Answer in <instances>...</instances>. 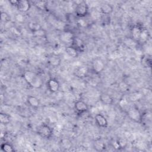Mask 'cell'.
Masks as SVG:
<instances>
[{
	"mask_svg": "<svg viewBox=\"0 0 152 152\" xmlns=\"http://www.w3.org/2000/svg\"><path fill=\"white\" fill-rule=\"evenodd\" d=\"M23 77L27 84L33 88H40L43 86V82L42 78L33 71H25L23 74Z\"/></svg>",
	"mask_w": 152,
	"mask_h": 152,
	"instance_id": "6da1fadb",
	"label": "cell"
},
{
	"mask_svg": "<svg viewBox=\"0 0 152 152\" xmlns=\"http://www.w3.org/2000/svg\"><path fill=\"white\" fill-rule=\"evenodd\" d=\"M88 12V7L86 2L79 1L76 4L75 13L78 18H84Z\"/></svg>",
	"mask_w": 152,
	"mask_h": 152,
	"instance_id": "7a4b0ae2",
	"label": "cell"
},
{
	"mask_svg": "<svg viewBox=\"0 0 152 152\" xmlns=\"http://www.w3.org/2000/svg\"><path fill=\"white\" fill-rule=\"evenodd\" d=\"M128 116L130 119L135 122L141 123L142 118V113L136 107H132L126 110Z\"/></svg>",
	"mask_w": 152,
	"mask_h": 152,
	"instance_id": "3957f363",
	"label": "cell"
},
{
	"mask_svg": "<svg viewBox=\"0 0 152 152\" xmlns=\"http://www.w3.org/2000/svg\"><path fill=\"white\" fill-rule=\"evenodd\" d=\"M37 134L44 138H49L53 134V129L47 124H43L37 129Z\"/></svg>",
	"mask_w": 152,
	"mask_h": 152,
	"instance_id": "277c9868",
	"label": "cell"
},
{
	"mask_svg": "<svg viewBox=\"0 0 152 152\" xmlns=\"http://www.w3.org/2000/svg\"><path fill=\"white\" fill-rule=\"evenodd\" d=\"M92 70L96 74L102 72L105 68V65L103 61L100 58H95L91 63Z\"/></svg>",
	"mask_w": 152,
	"mask_h": 152,
	"instance_id": "5b68a950",
	"label": "cell"
},
{
	"mask_svg": "<svg viewBox=\"0 0 152 152\" xmlns=\"http://www.w3.org/2000/svg\"><path fill=\"white\" fill-rule=\"evenodd\" d=\"M74 37V34L69 30H64L59 34V39L65 43H71Z\"/></svg>",
	"mask_w": 152,
	"mask_h": 152,
	"instance_id": "8992f818",
	"label": "cell"
},
{
	"mask_svg": "<svg viewBox=\"0 0 152 152\" xmlns=\"http://www.w3.org/2000/svg\"><path fill=\"white\" fill-rule=\"evenodd\" d=\"M74 109L77 113L83 114L88 110V107L86 102L83 100H79L75 102Z\"/></svg>",
	"mask_w": 152,
	"mask_h": 152,
	"instance_id": "52a82bcc",
	"label": "cell"
},
{
	"mask_svg": "<svg viewBox=\"0 0 152 152\" xmlns=\"http://www.w3.org/2000/svg\"><path fill=\"white\" fill-rule=\"evenodd\" d=\"M17 10L20 12H27L31 8V4L27 0H19L16 6Z\"/></svg>",
	"mask_w": 152,
	"mask_h": 152,
	"instance_id": "ba28073f",
	"label": "cell"
},
{
	"mask_svg": "<svg viewBox=\"0 0 152 152\" xmlns=\"http://www.w3.org/2000/svg\"><path fill=\"white\" fill-rule=\"evenodd\" d=\"M71 46L75 48L78 52L84 51L86 48V44L84 42L80 37L75 36L72 43Z\"/></svg>",
	"mask_w": 152,
	"mask_h": 152,
	"instance_id": "9c48e42d",
	"label": "cell"
},
{
	"mask_svg": "<svg viewBox=\"0 0 152 152\" xmlns=\"http://www.w3.org/2000/svg\"><path fill=\"white\" fill-rule=\"evenodd\" d=\"M47 87L51 93L57 92L60 88L59 81L55 78H50L47 82Z\"/></svg>",
	"mask_w": 152,
	"mask_h": 152,
	"instance_id": "30bf717a",
	"label": "cell"
},
{
	"mask_svg": "<svg viewBox=\"0 0 152 152\" xmlns=\"http://www.w3.org/2000/svg\"><path fill=\"white\" fill-rule=\"evenodd\" d=\"M94 119L96 124L100 128H106L108 125L107 119L101 113L96 114L94 116Z\"/></svg>",
	"mask_w": 152,
	"mask_h": 152,
	"instance_id": "8fae6325",
	"label": "cell"
},
{
	"mask_svg": "<svg viewBox=\"0 0 152 152\" xmlns=\"http://www.w3.org/2000/svg\"><path fill=\"white\" fill-rule=\"evenodd\" d=\"M48 64L53 67H58L61 63V57L56 54H52L50 55L48 59Z\"/></svg>",
	"mask_w": 152,
	"mask_h": 152,
	"instance_id": "7c38bea8",
	"label": "cell"
},
{
	"mask_svg": "<svg viewBox=\"0 0 152 152\" xmlns=\"http://www.w3.org/2000/svg\"><path fill=\"white\" fill-rule=\"evenodd\" d=\"M88 69L86 66H81L77 67L74 71L75 75L80 78L85 77L88 73Z\"/></svg>",
	"mask_w": 152,
	"mask_h": 152,
	"instance_id": "4fadbf2b",
	"label": "cell"
},
{
	"mask_svg": "<svg viewBox=\"0 0 152 152\" xmlns=\"http://www.w3.org/2000/svg\"><path fill=\"white\" fill-rule=\"evenodd\" d=\"M142 28H142L141 26L138 25H135L133 26V27L131 28L132 38L136 42H138Z\"/></svg>",
	"mask_w": 152,
	"mask_h": 152,
	"instance_id": "5bb4252c",
	"label": "cell"
},
{
	"mask_svg": "<svg viewBox=\"0 0 152 152\" xmlns=\"http://www.w3.org/2000/svg\"><path fill=\"white\" fill-rule=\"evenodd\" d=\"M100 102L106 105H111L113 103V97L107 93H102L100 96Z\"/></svg>",
	"mask_w": 152,
	"mask_h": 152,
	"instance_id": "9a60e30c",
	"label": "cell"
},
{
	"mask_svg": "<svg viewBox=\"0 0 152 152\" xmlns=\"http://www.w3.org/2000/svg\"><path fill=\"white\" fill-rule=\"evenodd\" d=\"M113 7L109 3H104L100 7V10L103 15H109L113 11Z\"/></svg>",
	"mask_w": 152,
	"mask_h": 152,
	"instance_id": "2e32d148",
	"label": "cell"
},
{
	"mask_svg": "<svg viewBox=\"0 0 152 152\" xmlns=\"http://www.w3.org/2000/svg\"><path fill=\"white\" fill-rule=\"evenodd\" d=\"M27 103L33 108H37L40 105L39 100L35 96H28L27 98Z\"/></svg>",
	"mask_w": 152,
	"mask_h": 152,
	"instance_id": "e0dca14e",
	"label": "cell"
},
{
	"mask_svg": "<svg viewBox=\"0 0 152 152\" xmlns=\"http://www.w3.org/2000/svg\"><path fill=\"white\" fill-rule=\"evenodd\" d=\"M66 53L71 58H76L78 55V51L72 46H67L65 48Z\"/></svg>",
	"mask_w": 152,
	"mask_h": 152,
	"instance_id": "ac0fdd59",
	"label": "cell"
},
{
	"mask_svg": "<svg viewBox=\"0 0 152 152\" xmlns=\"http://www.w3.org/2000/svg\"><path fill=\"white\" fill-rule=\"evenodd\" d=\"M148 37H149V33H148V30L147 29L143 28L141 31L138 42H140L141 43H145L148 40Z\"/></svg>",
	"mask_w": 152,
	"mask_h": 152,
	"instance_id": "d6986e66",
	"label": "cell"
},
{
	"mask_svg": "<svg viewBox=\"0 0 152 152\" xmlns=\"http://www.w3.org/2000/svg\"><path fill=\"white\" fill-rule=\"evenodd\" d=\"M28 28L31 30V31L32 33L39 30V29H41L42 28L39 23L33 21L29 22V23L28 24Z\"/></svg>",
	"mask_w": 152,
	"mask_h": 152,
	"instance_id": "ffe728a7",
	"label": "cell"
},
{
	"mask_svg": "<svg viewBox=\"0 0 152 152\" xmlns=\"http://www.w3.org/2000/svg\"><path fill=\"white\" fill-rule=\"evenodd\" d=\"M11 121V116L5 113H0V122L3 125H7Z\"/></svg>",
	"mask_w": 152,
	"mask_h": 152,
	"instance_id": "44dd1931",
	"label": "cell"
},
{
	"mask_svg": "<svg viewBox=\"0 0 152 152\" xmlns=\"http://www.w3.org/2000/svg\"><path fill=\"white\" fill-rule=\"evenodd\" d=\"M1 149L3 151L7 152H12L14 151L12 145L8 142L2 143L1 145Z\"/></svg>",
	"mask_w": 152,
	"mask_h": 152,
	"instance_id": "7402d4cb",
	"label": "cell"
},
{
	"mask_svg": "<svg viewBox=\"0 0 152 152\" xmlns=\"http://www.w3.org/2000/svg\"><path fill=\"white\" fill-rule=\"evenodd\" d=\"M94 148L99 151H103L105 148V145L102 141L97 140L94 142Z\"/></svg>",
	"mask_w": 152,
	"mask_h": 152,
	"instance_id": "603a6c76",
	"label": "cell"
},
{
	"mask_svg": "<svg viewBox=\"0 0 152 152\" xmlns=\"http://www.w3.org/2000/svg\"><path fill=\"white\" fill-rule=\"evenodd\" d=\"M34 5L39 9L41 10H43L46 9V5H47V2L45 1H35L34 2Z\"/></svg>",
	"mask_w": 152,
	"mask_h": 152,
	"instance_id": "cb8c5ba5",
	"label": "cell"
},
{
	"mask_svg": "<svg viewBox=\"0 0 152 152\" xmlns=\"http://www.w3.org/2000/svg\"><path fill=\"white\" fill-rule=\"evenodd\" d=\"M33 36L36 37H45L46 36V31L42 28L41 29H39L33 33H32Z\"/></svg>",
	"mask_w": 152,
	"mask_h": 152,
	"instance_id": "d4e9b609",
	"label": "cell"
},
{
	"mask_svg": "<svg viewBox=\"0 0 152 152\" xmlns=\"http://www.w3.org/2000/svg\"><path fill=\"white\" fill-rule=\"evenodd\" d=\"M1 20L4 23H8L11 20V17L8 13L5 11L1 12Z\"/></svg>",
	"mask_w": 152,
	"mask_h": 152,
	"instance_id": "484cf974",
	"label": "cell"
},
{
	"mask_svg": "<svg viewBox=\"0 0 152 152\" xmlns=\"http://www.w3.org/2000/svg\"><path fill=\"white\" fill-rule=\"evenodd\" d=\"M119 105L121 107L122 109H128V101L126 100V99L122 98L120 99L119 102Z\"/></svg>",
	"mask_w": 152,
	"mask_h": 152,
	"instance_id": "4316f807",
	"label": "cell"
},
{
	"mask_svg": "<svg viewBox=\"0 0 152 152\" xmlns=\"http://www.w3.org/2000/svg\"><path fill=\"white\" fill-rule=\"evenodd\" d=\"M116 141L119 145V148H125L127 145V144H128L125 138H120L116 140Z\"/></svg>",
	"mask_w": 152,
	"mask_h": 152,
	"instance_id": "83f0119b",
	"label": "cell"
},
{
	"mask_svg": "<svg viewBox=\"0 0 152 152\" xmlns=\"http://www.w3.org/2000/svg\"><path fill=\"white\" fill-rule=\"evenodd\" d=\"M143 64L147 67H151V59L150 56H146L143 58L142 61Z\"/></svg>",
	"mask_w": 152,
	"mask_h": 152,
	"instance_id": "f1b7e54d",
	"label": "cell"
},
{
	"mask_svg": "<svg viewBox=\"0 0 152 152\" xmlns=\"http://www.w3.org/2000/svg\"><path fill=\"white\" fill-rule=\"evenodd\" d=\"M77 23L78 25L81 27H86L88 26V22L84 18H78L77 20Z\"/></svg>",
	"mask_w": 152,
	"mask_h": 152,
	"instance_id": "f546056e",
	"label": "cell"
},
{
	"mask_svg": "<svg viewBox=\"0 0 152 152\" xmlns=\"http://www.w3.org/2000/svg\"><path fill=\"white\" fill-rule=\"evenodd\" d=\"M142 95L140 92H134L130 96V100L132 102L137 101L141 97Z\"/></svg>",
	"mask_w": 152,
	"mask_h": 152,
	"instance_id": "4dcf8cb0",
	"label": "cell"
},
{
	"mask_svg": "<svg viewBox=\"0 0 152 152\" xmlns=\"http://www.w3.org/2000/svg\"><path fill=\"white\" fill-rule=\"evenodd\" d=\"M135 40H134L132 38H128V39H125V43L126 45L128 47H134L136 45Z\"/></svg>",
	"mask_w": 152,
	"mask_h": 152,
	"instance_id": "1f68e13d",
	"label": "cell"
},
{
	"mask_svg": "<svg viewBox=\"0 0 152 152\" xmlns=\"http://www.w3.org/2000/svg\"><path fill=\"white\" fill-rule=\"evenodd\" d=\"M15 20L18 23H23L25 20L24 16L21 14H17L15 15Z\"/></svg>",
	"mask_w": 152,
	"mask_h": 152,
	"instance_id": "d6a6232c",
	"label": "cell"
},
{
	"mask_svg": "<svg viewBox=\"0 0 152 152\" xmlns=\"http://www.w3.org/2000/svg\"><path fill=\"white\" fill-rule=\"evenodd\" d=\"M18 1H17V0H11V1H9V2H10L12 5H14V6L16 7L17 5Z\"/></svg>",
	"mask_w": 152,
	"mask_h": 152,
	"instance_id": "836d02e7",
	"label": "cell"
}]
</instances>
